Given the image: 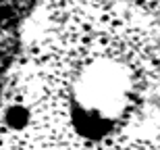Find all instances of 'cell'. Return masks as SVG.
<instances>
[{
	"label": "cell",
	"instance_id": "obj_1",
	"mask_svg": "<svg viewBox=\"0 0 160 150\" xmlns=\"http://www.w3.org/2000/svg\"><path fill=\"white\" fill-rule=\"evenodd\" d=\"M0 150H160V0H42Z\"/></svg>",
	"mask_w": 160,
	"mask_h": 150
}]
</instances>
